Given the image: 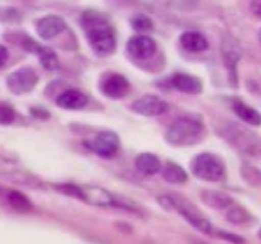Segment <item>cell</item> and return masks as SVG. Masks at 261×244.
<instances>
[{
  "mask_svg": "<svg viewBox=\"0 0 261 244\" xmlns=\"http://www.w3.org/2000/svg\"><path fill=\"white\" fill-rule=\"evenodd\" d=\"M7 201L10 206H12V209H15L17 212H29L32 209L31 201L19 191H10L7 194Z\"/></svg>",
  "mask_w": 261,
  "mask_h": 244,
  "instance_id": "24",
  "label": "cell"
},
{
  "mask_svg": "<svg viewBox=\"0 0 261 244\" xmlns=\"http://www.w3.org/2000/svg\"><path fill=\"white\" fill-rule=\"evenodd\" d=\"M135 169L138 174L153 177L159 175L162 170V160L159 155H155L152 152H142L135 157Z\"/></svg>",
  "mask_w": 261,
  "mask_h": 244,
  "instance_id": "16",
  "label": "cell"
},
{
  "mask_svg": "<svg viewBox=\"0 0 261 244\" xmlns=\"http://www.w3.org/2000/svg\"><path fill=\"white\" fill-rule=\"evenodd\" d=\"M258 42H259V46H261V27H259V31H258Z\"/></svg>",
  "mask_w": 261,
  "mask_h": 244,
  "instance_id": "31",
  "label": "cell"
},
{
  "mask_svg": "<svg viewBox=\"0 0 261 244\" xmlns=\"http://www.w3.org/2000/svg\"><path fill=\"white\" fill-rule=\"evenodd\" d=\"M56 104L63 110H69V112H77V110L86 108L88 104V94L76 88H69L59 94L56 98Z\"/></svg>",
  "mask_w": 261,
  "mask_h": 244,
  "instance_id": "14",
  "label": "cell"
},
{
  "mask_svg": "<svg viewBox=\"0 0 261 244\" xmlns=\"http://www.w3.org/2000/svg\"><path fill=\"white\" fill-rule=\"evenodd\" d=\"M157 86L164 88V90H174L184 94H201L204 90L201 77L194 76L191 73H182V71H177V73L164 77L162 81L157 83Z\"/></svg>",
  "mask_w": 261,
  "mask_h": 244,
  "instance_id": "7",
  "label": "cell"
},
{
  "mask_svg": "<svg viewBox=\"0 0 261 244\" xmlns=\"http://www.w3.org/2000/svg\"><path fill=\"white\" fill-rule=\"evenodd\" d=\"M223 137L231 145H234L238 150H241L248 155H259L261 140L258 137H254L253 133H249L248 130L241 128V126L229 125L227 128H224Z\"/></svg>",
  "mask_w": 261,
  "mask_h": 244,
  "instance_id": "9",
  "label": "cell"
},
{
  "mask_svg": "<svg viewBox=\"0 0 261 244\" xmlns=\"http://www.w3.org/2000/svg\"><path fill=\"white\" fill-rule=\"evenodd\" d=\"M130 110L135 115L155 118V116H162L164 113H167L169 103L162 96H159V94H142L137 99H133Z\"/></svg>",
  "mask_w": 261,
  "mask_h": 244,
  "instance_id": "10",
  "label": "cell"
},
{
  "mask_svg": "<svg viewBox=\"0 0 261 244\" xmlns=\"http://www.w3.org/2000/svg\"><path fill=\"white\" fill-rule=\"evenodd\" d=\"M231 108L243 123H246L249 126H261V113L256 108H253V106H249L248 103H244L243 99L234 98L231 101Z\"/></svg>",
  "mask_w": 261,
  "mask_h": 244,
  "instance_id": "17",
  "label": "cell"
},
{
  "mask_svg": "<svg viewBox=\"0 0 261 244\" xmlns=\"http://www.w3.org/2000/svg\"><path fill=\"white\" fill-rule=\"evenodd\" d=\"M189 170L197 180L207 182V184H219L227 175V169L224 160L213 152H201L194 155Z\"/></svg>",
  "mask_w": 261,
  "mask_h": 244,
  "instance_id": "4",
  "label": "cell"
},
{
  "mask_svg": "<svg viewBox=\"0 0 261 244\" xmlns=\"http://www.w3.org/2000/svg\"><path fill=\"white\" fill-rule=\"evenodd\" d=\"M66 31H68V24L59 15H44V17L36 20V32L44 41H51Z\"/></svg>",
  "mask_w": 261,
  "mask_h": 244,
  "instance_id": "12",
  "label": "cell"
},
{
  "mask_svg": "<svg viewBox=\"0 0 261 244\" xmlns=\"http://www.w3.org/2000/svg\"><path fill=\"white\" fill-rule=\"evenodd\" d=\"M15 120V112L9 104H0V125H12Z\"/></svg>",
  "mask_w": 261,
  "mask_h": 244,
  "instance_id": "26",
  "label": "cell"
},
{
  "mask_svg": "<svg viewBox=\"0 0 261 244\" xmlns=\"http://www.w3.org/2000/svg\"><path fill=\"white\" fill-rule=\"evenodd\" d=\"M201 201L204 206H207L214 210H226L229 206L234 204L229 194H226L223 191H214V188H205L201 192Z\"/></svg>",
  "mask_w": 261,
  "mask_h": 244,
  "instance_id": "18",
  "label": "cell"
},
{
  "mask_svg": "<svg viewBox=\"0 0 261 244\" xmlns=\"http://www.w3.org/2000/svg\"><path fill=\"white\" fill-rule=\"evenodd\" d=\"M86 148L94 155L101 158H113L116 153L120 152L121 142L120 137L116 135L112 130H103L98 131L93 138H90L88 142H85Z\"/></svg>",
  "mask_w": 261,
  "mask_h": 244,
  "instance_id": "8",
  "label": "cell"
},
{
  "mask_svg": "<svg viewBox=\"0 0 261 244\" xmlns=\"http://www.w3.org/2000/svg\"><path fill=\"white\" fill-rule=\"evenodd\" d=\"M130 25L137 34H148V32H152L155 29L153 20L147 14H135L130 19Z\"/></svg>",
  "mask_w": 261,
  "mask_h": 244,
  "instance_id": "23",
  "label": "cell"
},
{
  "mask_svg": "<svg viewBox=\"0 0 261 244\" xmlns=\"http://www.w3.org/2000/svg\"><path fill=\"white\" fill-rule=\"evenodd\" d=\"M81 29L85 32L88 46L99 58H108L116 51V31L112 22L99 10L88 9L80 17Z\"/></svg>",
  "mask_w": 261,
  "mask_h": 244,
  "instance_id": "1",
  "label": "cell"
},
{
  "mask_svg": "<svg viewBox=\"0 0 261 244\" xmlns=\"http://www.w3.org/2000/svg\"><path fill=\"white\" fill-rule=\"evenodd\" d=\"M7 59H9V51H7V47L0 44V68H2V66H4L5 63H7Z\"/></svg>",
  "mask_w": 261,
  "mask_h": 244,
  "instance_id": "30",
  "label": "cell"
},
{
  "mask_svg": "<svg viewBox=\"0 0 261 244\" xmlns=\"http://www.w3.org/2000/svg\"><path fill=\"white\" fill-rule=\"evenodd\" d=\"M205 125L204 120L199 115L186 113L180 115L169 125L165 130V142L172 147L182 148V147H192L201 143L205 137Z\"/></svg>",
  "mask_w": 261,
  "mask_h": 244,
  "instance_id": "2",
  "label": "cell"
},
{
  "mask_svg": "<svg viewBox=\"0 0 261 244\" xmlns=\"http://www.w3.org/2000/svg\"><path fill=\"white\" fill-rule=\"evenodd\" d=\"M258 237H259V239H261V227H259V231H258Z\"/></svg>",
  "mask_w": 261,
  "mask_h": 244,
  "instance_id": "32",
  "label": "cell"
},
{
  "mask_svg": "<svg viewBox=\"0 0 261 244\" xmlns=\"http://www.w3.org/2000/svg\"><path fill=\"white\" fill-rule=\"evenodd\" d=\"M223 56H224V64H226L227 74H229V85L232 88H236L238 86L236 66H238V63H240L241 54L236 49L234 44H226V47H224V51H223Z\"/></svg>",
  "mask_w": 261,
  "mask_h": 244,
  "instance_id": "20",
  "label": "cell"
},
{
  "mask_svg": "<svg viewBox=\"0 0 261 244\" xmlns=\"http://www.w3.org/2000/svg\"><path fill=\"white\" fill-rule=\"evenodd\" d=\"M31 115L34 116V118H37V120H49V118H51V113H49L47 110L42 108V106H32L31 108Z\"/></svg>",
  "mask_w": 261,
  "mask_h": 244,
  "instance_id": "28",
  "label": "cell"
},
{
  "mask_svg": "<svg viewBox=\"0 0 261 244\" xmlns=\"http://www.w3.org/2000/svg\"><path fill=\"white\" fill-rule=\"evenodd\" d=\"M240 174H241V179L246 182L249 187H261V169H258L256 165L243 162Z\"/></svg>",
  "mask_w": 261,
  "mask_h": 244,
  "instance_id": "22",
  "label": "cell"
},
{
  "mask_svg": "<svg viewBox=\"0 0 261 244\" xmlns=\"http://www.w3.org/2000/svg\"><path fill=\"white\" fill-rule=\"evenodd\" d=\"M98 88L99 93L108 99H123L132 93L128 77L121 73H115V71H108V73L101 74Z\"/></svg>",
  "mask_w": 261,
  "mask_h": 244,
  "instance_id": "6",
  "label": "cell"
},
{
  "mask_svg": "<svg viewBox=\"0 0 261 244\" xmlns=\"http://www.w3.org/2000/svg\"><path fill=\"white\" fill-rule=\"evenodd\" d=\"M126 54L135 63H148L159 56V44L153 37L148 34H137L132 36L126 41Z\"/></svg>",
  "mask_w": 261,
  "mask_h": 244,
  "instance_id": "5",
  "label": "cell"
},
{
  "mask_svg": "<svg viewBox=\"0 0 261 244\" xmlns=\"http://www.w3.org/2000/svg\"><path fill=\"white\" fill-rule=\"evenodd\" d=\"M157 201L160 204V207L169 210V212H177L182 219H186L194 229L202 232L204 236H214L216 231H214L213 223H211L192 202H189L187 199L177 196V194H162Z\"/></svg>",
  "mask_w": 261,
  "mask_h": 244,
  "instance_id": "3",
  "label": "cell"
},
{
  "mask_svg": "<svg viewBox=\"0 0 261 244\" xmlns=\"http://www.w3.org/2000/svg\"><path fill=\"white\" fill-rule=\"evenodd\" d=\"M249 12L261 20V0H251V2H249Z\"/></svg>",
  "mask_w": 261,
  "mask_h": 244,
  "instance_id": "29",
  "label": "cell"
},
{
  "mask_svg": "<svg viewBox=\"0 0 261 244\" xmlns=\"http://www.w3.org/2000/svg\"><path fill=\"white\" fill-rule=\"evenodd\" d=\"M37 83H39V76L29 66L15 69L5 77V85H7V88L14 94H17V96L31 93L36 88Z\"/></svg>",
  "mask_w": 261,
  "mask_h": 244,
  "instance_id": "11",
  "label": "cell"
},
{
  "mask_svg": "<svg viewBox=\"0 0 261 244\" xmlns=\"http://www.w3.org/2000/svg\"><path fill=\"white\" fill-rule=\"evenodd\" d=\"M179 44L180 47L187 52L192 54H199V52H205L209 49V41L202 32L199 31H186L182 32L179 37Z\"/></svg>",
  "mask_w": 261,
  "mask_h": 244,
  "instance_id": "15",
  "label": "cell"
},
{
  "mask_svg": "<svg viewBox=\"0 0 261 244\" xmlns=\"http://www.w3.org/2000/svg\"><path fill=\"white\" fill-rule=\"evenodd\" d=\"M39 61H41L42 68L46 71H58L59 69V59L56 56V52L49 47H44L41 49V52L37 54Z\"/></svg>",
  "mask_w": 261,
  "mask_h": 244,
  "instance_id": "25",
  "label": "cell"
},
{
  "mask_svg": "<svg viewBox=\"0 0 261 244\" xmlns=\"http://www.w3.org/2000/svg\"><path fill=\"white\" fill-rule=\"evenodd\" d=\"M0 177L7 179L15 184H31L36 182V179L27 172L20 164H17L15 160H7L0 155Z\"/></svg>",
  "mask_w": 261,
  "mask_h": 244,
  "instance_id": "13",
  "label": "cell"
},
{
  "mask_svg": "<svg viewBox=\"0 0 261 244\" xmlns=\"http://www.w3.org/2000/svg\"><path fill=\"white\" fill-rule=\"evenodd\" d=\"M160 177L170 185H182L189 180V174L186 172V169L175 162L164 164L162 170H160Z\"/></svg>",
  "mask_w": 261,
  "mask_h": 244,
  "instance_id": "19",
  "label": "cell"
},
{
  "mask_svg": "<svg viewBox=\"0 0 261 244\" xmlns=\"http://www.w3.org/2000/svg\"><path fill=\"white\" fill-rule=\"evenodd\" d=\"M226 221L229 224H234V226H246L249 223H253L254 218L246 207L238 206V204H232V206H229L226 209Z\"/></svg>",
  "mask_w": 261,
  "mask_h": 244,
  "instance_id": "21",
  "label": "cell"
},
{
  "mask_svg": "<svg viewBox=\"0 0 261 244\" xmlns=\"http://www.w3.org/2000/svg\"><path fill=\"white\" fill-rule=\"evenodd\" d=\"M216 237H219V239H224L227 242H232V244H243L244 242V237L238 236V234H231V232H226V231H218L214 232Z\"/></svg>",
  "mask_w": 261,
  "mask_h": 244,
  "instance_id": "27",
  "label": "cell"
}]
</instances>
